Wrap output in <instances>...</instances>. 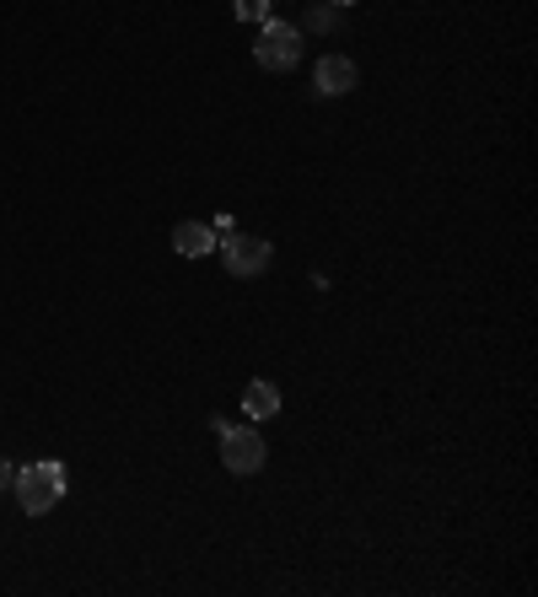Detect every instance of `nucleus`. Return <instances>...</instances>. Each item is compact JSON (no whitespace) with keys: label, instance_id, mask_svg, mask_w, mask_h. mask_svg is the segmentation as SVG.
<instances>
[{"label":"nucleus","instance_id":"obj_3","mask_svg":"<svg viewBox=\"0 0 538 597\" xmlns=\"http://www.w3.org/2000/svg\"><path fill=\"white\" fill-rule=\"evenodd\" d=\"M221 464H226V473H259L265 468V436L259 431H248V425H226L221 431Z\"/></svg>","mask_w":538,"mask_h":597},{"label":"nucleus","instance_id":"obj_5","mask_svg":"<svg viewBox=\"0 0 538 597\" xmlns=\"http://www.w3.org/2000/svg\"><path fill=\"white\" fill-rule=\"evenodd\" d=\"M215 226H204V221H178L173 226V254L178 259H204V254H215Z\"/></svg>","mask_w":538,"mask_h":597},{"label":"nucleus","instance_id":"obj_4","mask_svg":"<svg viewBox=\"0 0 538 597\" xmlns=\"http://www.w3.org/2000/svg\"><path fill=\"white\" fill-rule=\"evenodd\" d=\"M215 248L226 254V269H232L237 280H248V274H265L269 259H274L269 237H243V232H226V237H221Z\"/></svg>","mask_w":538,"mask_h":597},{"label":"nucleus","instance_id":"obj_10","mask_svg":"<svg viewBox=\"0 0 538 597\" xmlns=\"http://www.w3.org/2000/svg\"><path fill=\"white\" fill-rule=\"evenodd\" d=\"M335 5H350V0H335Z\"/></svg>","mask_w":538,"mask_h":597},{"label":"nucleus","instance_id":"obj_2","mask_svg":"<svg viewBox=\"0 0 538 597\" xmlns=\"http://www.w3.org/2000/svg\"><path fill=\"white\" fill-rule=\"evenodd\" d=\"M254 60L265 70H291L302 60V33L291 22H259V44H254Z\"/></svg>","mask_w":538,"mask_h":597},{"label":"nucleus","instance_id":"obj_7","mask_svg":"<svg viewBox=\"0 0 538 597\" xmlns=\"http://www.w3.org/2000/svg\"><path fill=\"white\" fill-rule=\"evenodd\" d=\"M243 409H248V420H269V414H280V388H274L269 377H254V383L243 388Z\"/></svg>","mask_w":538,"mask_h":597},{"label":"nucleus","instance_id":"obj_9","mask_svg":"<svg viewBox=\"0 0 538 597\" xmlns=\"http://www.w3.org/2000/svg\"><path fill=\"white\" fill-rule=\"evenodd\" d=\"M11 479H16V468H11L5 458H0V490H11Z\"/></svg>","mask_w":538,"mask_h":597},{"label":"nucleus","instance_id":"obj_6","mask_svg":"<svg viewBox=\"0 0 538 597\" xmlns=\"http://www.w3.org/2000/svg\"><path fill=\"white\" fill-rule=\"evenodd\" d=\"M355 81H361L355 60H344V55H324V60H318V92H324V97L355 92Z\"/></svg>","mask_w":538,"mask_h":597},{"label":"nucleus","instance_id":"obj_1","mask_svg":"<svg viewBox=\"0 0 538 597\" xmlns=\"http://www.w3.org/2000/svg\"><path fill=\"white\" fill-rule=\"evenodd\" d=\"M16 501H22V512L27 517H44V512H55L60 501H66V468L60 464H33V468H16Z\"/></svg>","mask_w":538,"mask_h":597},{"label":"nucleus","instance_id":"obj_8","mask_svg":"<svg viewBox=\"0 0 538 597\" xmlns=\"http://www.w3.org/2000/svg\"><path fill=\"white\" fill-rule=\"evenodd\" d=\"M269 5H274V0H232L237 22H269Z\"/></svg>","mask_w":538,"mask_h":597}]
</instances>
